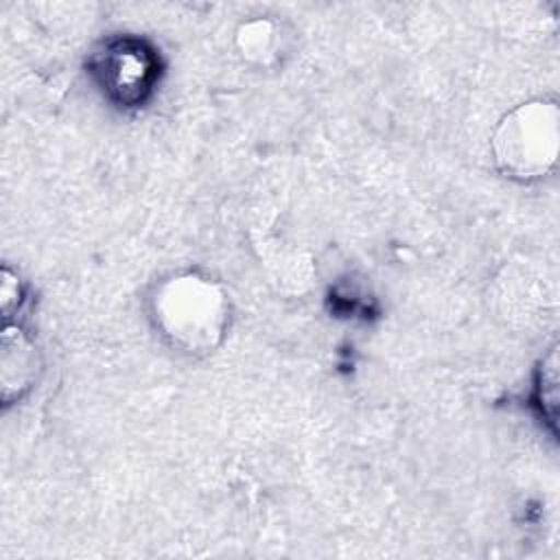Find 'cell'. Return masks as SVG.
<instances>
[{"instance_id":"8992f818","label":"cell","mask_w":560,"mask_h":560,"mask_svg":"<svg viewBox=\"0 0 560 560\" xmlns=\"http://www.w3.org/2000/svg\"><path fill=\"white\" fill-rule=\"evenodd\" d=\"M24 300V289H22V280L18 278V273H13L7 265L2 269V282H0V304H2V315L9 319L11 313L20 306V302Z\"/></svg>"},{"instance_id":"3957f363","label":"cell","mask_w":560,"mask_h":560,"mask_svg":"<svg viewBox=\"0 0 560 560\" xmlns=\"http://www.w3.org/2000/svg\"><path fill=\"white\" fill-rule=\"evenodd\" d=\"M94 72L116 103L136 105L155 81V57L142 42L122 37L96 55Z\"/></svg>"},{"instance_id":"7a4b0ae2","label":"cell","mask_w":560,"mask_h":560,"mask_svg":"<svg viewBox=\"0 0 560 560\" xmlns=\"http://www.w3.org/2000/svg\"><path fill=\"white\" fill-rule=\"evenodd\" d=\"M490 151L497 168L516 182H536L549 175L560 151L558 101L538 96L514 105L497 122Z\"/></svg>"},{"instance_id":"5b68a950","label":"cell","mask_w":560,"mask_h":560,"mask_svg":"<svg viewBox=\"0 0 560 560\" xmlns=\"http://www.w3.org/2000/svg\"><path fill=\"white\" fill-rule=\"evenodd\" d=\"M291 35L276 18H252L236 28L238 55L254 68H276L289 52Z\"/></svg>"},{"instance_id":"6da1fadb","label":"cell","mask_w":560,"mask_h":560,"mask_svg":"<svg viewBox=\"0 0 560 560\" xmlns=\"http://www.w3.org/2000/svg\"><path fill=\"white\" fill-rule=\"evenodd\" d=\"M147 311L160 339L186 357H208L232 326L228 289L197 269L160 278L149 291Z\"/></svg>"},{"instance_id":"277c9868","label":"cell","mask_w":560,"mask_h":560,"mask_svg":"<svg viewBox=\"0 0 560 560\" xmlns=\"http://www.w3.org/2000/svg\"><path fill=\"white\" fill-rule=\"evenodd\" d=\"M42 354L31 332L20 324H4L0 350V387L4 405L20 400L37 381Z\"/></svg>"}]
</instances>
